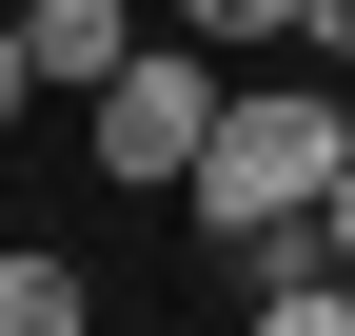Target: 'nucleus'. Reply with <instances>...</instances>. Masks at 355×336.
I'll return each instance as SVG.
<instances>
[{
	"mask_svg": "<svg viewBox=\"0 0 355 336\" xmlns=\"http://www.w3.org/2000/svg\"><path fill=\"white\" fill-rule=\"evenodd\" d=\"M336 178H355V99H336V79H257V99L217 119V158H198V237L336 218Z\"/></svg>",
	"mask_w": 355,
	"mask_h": 336,
	"instance_id": "nucleus-1",
	"label": "nucleus"
},
{
	"mask_svg": "<svg viewBox=\"0 0 355 336\" xmlns=\"http://www.w3.org/2000/svg\"><path fill=\"white\" fill-rule=\"evenodd\" d=\"M79 119H99V178H198V158H217V119H237V99H217V79H198V40H139V79H119V99H79Z\"/></svg>",
	"mask_w": 355,
	"mask_h": 336,
	"instance_id": "nucleus-2",
	"label": "nucleus"
},
{
	"mask_svg": "<svg viewBox=\"0 0 355 336\" xmlns=\"http://www.w3.org/2000/svg\"><path fill=\"white\" fill-rule=\"evenodd\" d=\"M139 79V0H20V40H0V99H119Z\"/></svg>",
	"mask_w": 355,
	"mask_h": 336,
	"instance_id": "nucleus-3",
	"label": "nucleus"
},
{
	"mask_svg": "<svg viewBox=\"0 0 355 336\" xmlns=\"http://www.w3.org/2000/svg\"><path fill=\"white\" fill-rule=\"evenodd\" d=\"M0 336H99V277L20 237V258H0Z\"/></svg>",
	"mask_w": 355,
	"mask_h": 336,
	"instance_id": "nucleus-4",
	"label": "nucleus"
},
{
	"mask_svg": "<svg viewBox=\"0 0 355 336\" xmlns=\"http://www.w3.org/2000/svg\"><path fill=\"white\" fill-rule=\"evenodd\" d=\"M316 0H178V40H296Z\"/></svg>",
	"mask_w": 355,
	"mask_h": 336,
	"instance_id": "nucleus-5",
	"label": "nucleus"
},
{
	"mask_svg": "<svg viewBox=\"0 0 355 336\" xmlns=\"http://www.w3.org/2000/svg\"><path fill=\"white\" fill-rule=\"evenodd\" d=\"M257 336H355V277H316V297H257Z\"/></svg>",
	"mask_w": 355,
	"mask_h": 336,
	"instance_id": "nucleus-6",
	"label": "nucleus"
},
{
	"mask_svg": "<svg viewBox=\"0 0 355 336\" xmlns=\"http://www.w3.org/2000/svg\"><path fill=\"white\" fill-rule=\"evenodd\" d=\"M296 40H316V60H355V0H316V20H296Z\"/></svg>",
	"mask_w": 355,
	"mask_h": 336,
	"instance_id": "nucleus-7",
	"label": "nucleus"
},
{
	"mask_svg": "<svg viewBox=\"0 0 355 336\" xmlns=\"http://www.w3.org/2000/svg\"><path fill=\"white\" fill-rule=\"evenodd\" d=\"M336 277H355V178H336Z\"/></svg>",
	"mask_w": 355,
	"mask_h": 336,
	"instance_id": "nucleus-8",
	"label": "nucleus"
}]
</instances>
